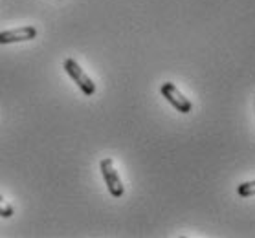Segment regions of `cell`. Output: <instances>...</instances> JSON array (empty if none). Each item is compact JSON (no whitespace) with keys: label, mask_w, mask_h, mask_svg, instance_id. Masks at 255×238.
Here are the masks:
<instances>
[{"label":"cell","mask_w":255,"mask_h":238,"mask_svg":"<svg viewBox=\"0 0 255 238\" xmlns=\"http://www.w3.org/2000/svg\"><path fill=\"white\" fill-rule=\"evenodd\" d=\"M63 66H64V70H66V74L72 77V81L76 82L77 86H79V90H81L87 97H90V95L96 93V84H94L92 79L85 74V70H83L81 66L77 64V61H74L72 57L64 59Z\"/></svg>","instance_id":"6da1fadb"},{"label":"cell","mask_w":255,"mask_h":238,"mask_svg":"<svg viewBox=\"0 0 255 238\" xmlns=\"http://www.w3.org/2000/svg\"><path fill=\"white\" fill-rule=\"evenodd\" d=\"M99 170H101V176L105 180V185L109 189L114 198H122L123 196V183L118 176L116 168H114V159L112 158H103L101 163H99Z\"/></svg>","instance_id":"7a4b0ae2"},{"label":"cell","mask_w":255,"mask_h":238,"mask_svg":"<svg viewBox=\"0 0 255 238\" xmlns=\"http://www.w3.org/2000/svg\"><path fill=\"white\" fill-rule=\"evenodd\" d=\"M160 92H162L163 97L167 99L169 105L173 106V108H176L180 114H189L193 110L191 101L180 92L178 88H176V84H173V82H163Z\"/></svg>","instance_id":"3957f363"},{"label":"cell","mask_w":255,"mask_h":238,"mask_svg":"<svg viewBox=\"0 0 255 238\" xmlns=\"http://www.w3.org/2000/svg\"><path fill=\"white\" fill-rule=\"evenodd\" d=\"M37 37V29L33 26H22L17 29L0 31V44H13V42H26L33 41Z\"/></svg>","instance_id":"277c9868"},{"label":"cell","mask_w":255,"mask_h":238,"mask_svg":"<svg viewBox=\"0 0 255 238\" xmlns=\"http://www.w3.org/2000/svg\"><path fill=\"white\" fill-rule=\"evenodd\" d=\"M237 194L241 198L255 196V181H244L237 187Z\"/></svg>","instance_id":"5b68a950"},{"label":"cell","mask_w":255,"mask_h":238,"mask_svg":"<svg viewBox=\"0 0 255 238\" xmlns=\"http://www.w3.org/2000/svg\"><path fill=\"white\" fill-rule=\"evenodd\" d=\"M13 213H15V207H13L9 202H6L4 196L0 194V216H2V218H11Z\"/></svg>","instance_id":"8992f818"}]
</instances>
